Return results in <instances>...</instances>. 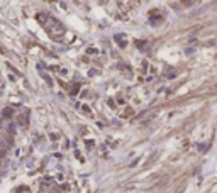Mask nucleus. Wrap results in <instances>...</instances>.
Instances as JSON below:
<instances>
[{
    "mask_svg": "<svg viewBox=\"0 0 217 193\" xmlns=\"http://www.w3.org/2000/svg\"><path fill=\"white\" fill-rule=\"evenodd\" d=\"M37 19L41 21V24L44 26V29L49 32V36L53 37H61L64 34V27L61 26V22L53 19V17H48L46 14H41V16H37Z\"/></svg>",
    "mask_w": 217,
    "mask_h": 193,
    "instance_id": "nucleus-1",
    "label": "nucleus"
},
{
    "mask_svg": "<svg viewBox=\"0 0 217 193\" xmlns=\"http://www.w3.org/2000/svg\"><path fill=\"white\" fill-rule=\"evenodd\" d=\"M12 114H14V112H12V109H4V112H2V115H4V117H12Z\"/></svg>",
    "mask_w": 217,
    "mask_h": 193,
    "instance_id": "nucleus-2",
    "label": "nucleus"
},
{
    "mask_svg": "<svg viewBox=\"0 0 217 193\" xmlns=\"http://www.w3.org/2000/svg\"><path fill=\"white\" fill-rule=\"evenodd\" d=\"M0 175H2V171H0Z\"/></svg>",
    "mask_w": 217,
    "mask_h": 193,
    "instance_id": "nucleus-3",
    "label": "nucleus"
}]
</instances>
